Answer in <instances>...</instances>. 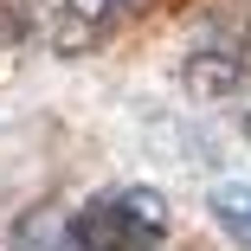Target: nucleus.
Wrapping results in <instances>:
<instances>
[{
  "label": "nucleus",
  "mask_w": 251,
  "mask_h": 251,
  "mask_svg": "<svg viewBox=\"0 0 251 251\" xmlns=\"http://www.w3.org/2000/svg\"><path fill=\"white\" fill-rule=\"evenodd\" d=\"M174 226L161 187H110L71 213V251H148Z\"/></svg>",
  "instance_id": "obj_1"
},
{
  "label": "nucleus",
  "mask_w": 251,
  "mask_h": 251,
  "mask_svg": "<svg viewBox=\"0 0 251 251\" xmlns=\"http://www.w3.org/2000/svg\"><path fill=\"white\" fill-rule=\"evenodd\" d=\"M142 7V0H52V52L58 58H77V52H90V45H103L129 13Z\"/></svg>",
  "instance_id": "obj_2"
},
{
  "label": "nucleus",
  "mask_w": 251,
  "mask_h": 251,
  "mask_svg": "<svg viewBox=\"0 0 251 251\" xmlns=\"http://www.w3.org/2000/svg\"><path fill=\"white\" fill-rule=\"evenodd\" d=\"M245 77H251V52H238V45H200L180 65V84L193 97H238Z\"/></svg>",
  "instance_id": "obj_3"
},
{
  "label": "nucleus",
  "mask_w": 251,
  "mask_h": 251,
  "mask_svg": "<svg viewBox=\"0 0 251 251\" xmlns=\"http://www.w3.org/2000/svg\"><path fill=\"white\" fill-rule=\"evenodd\" d=\"M213 219H219L238 245H251V180H219V187H213Z\"/></svg>",
  "instance_id": "obj_4"
},
{
  "label": "nucleus",
  "mask_w": 251,
  "mask_h": 251,
  "mask_svg": "<svg viewBox=\"0 0 251 251\" xmlns=\"http://www.w3.org/2000/svg\"><path fill=\"white\" fill-rule=\"evenodd\" d=\"M245 135H251V116H245Z\"/></svg>",
  "instance_id": "obj_5"
}]
</instances>
